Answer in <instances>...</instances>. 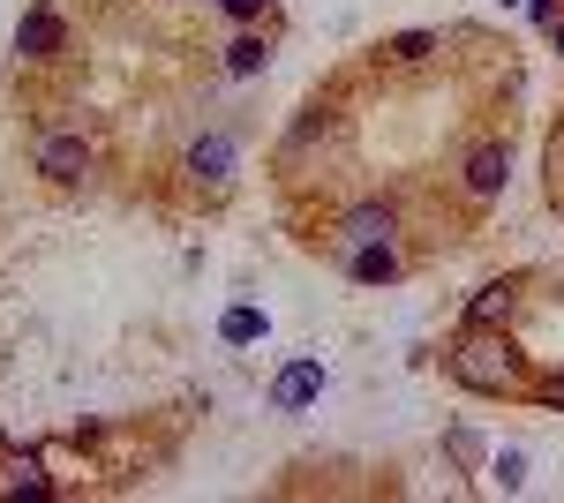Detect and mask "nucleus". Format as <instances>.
<instances>
[{
    "label": "nucleus",
    "mask_w": 564,
    "mask_h": 503,
    "mask_svg": "<svg viewBox=\"0 0 564 503\" xmlns=\"http://www.w3.org/2000/svg\"><path fill=\"white\" fill-rule=\"evenodd\" d=\"M452 376L475 383V391H512L520 383V361L505 338H489V324H467V338L452 346Z\"/></svg>",
    "instance_id": "f257e3e1"
},
{
    "label": "nucleus",
    "mask_w": 564,
    "mask_h": 503,
    "mask_svg": "<svg viewBox=\"0 0 564 503\" xmlns=\"http://www.w3.org/2000/svg\"><path fill=\"white\" fill-rule=\"evenodd\" d=\"M308 398H324V361H286L279 383H271V406L279 414H302Z\"/></svg>",
    "instance_id": "f03ea898"
},
{
    "label": "nucleus",
    "mask_w": 564,
    "mask_h": 503,
    "mask_svg": "<svg viewBox=\"0 0 564 503\" xmlns=\"http://www.w3.org/2000/svg\"><path fill=\"white\" fill-rule=\"evenodd\" d=\"M84 166H90L84 135H45L39 143V173H53V181H84Z\"/></svg>",
    "instance_id": "7ed1b4c3"
},
{
    "label": "nucleus",
    "mask_w": 564,
    "mask_h": 503,
    "mask_svg": "<svg viewBox=\"0 0 564 503\" xmlns=\"http://www.w3.org/2000/svg\"><path fill=\"white\" fill-rule=\"evenodd\" d=\"M188 181H196V188H226V181H234V143H226V135H204V143L188 151Z\"/></svg>",
    "instance_id": "20e7f679"
},
{
    "label": "nucleus",
    "mask_w": 564,
    "mask_h": 503,
    "mask_svg": "<svg viewBox=\"0 0 564 503\" xmlns=\"http://www.w3.org/2000/svg\"><path fill=\"white\" fill-rule=\"evenodd\" d=\"M354 278H361V286L399 278V249H391V241H361V249H354Z\"/></svg>",
    "instance_id": "39448f33"
},
{
    "label": "nucleus",
    "mask_w": 564,
    "mask_h": 503,
    "mask_svg": "<svg viewBox=\"0 0 564 503\" xmlns=\"http://www.w3.org/2000/svg\"><path fill=\"white\" fill-rule=\"evenodd\" d=\"M505 173H512V158H505L497 143H481L475 158H467V188H475V196H497V188H505Z\"/></svg>",
    "instance_id": "423d86ee"
},
{
    "label": "nucleus",
    "mask_w": 564,
    "mask_h": 503,
    "mask_svg": "<svg viewBox=\"0 0 564 503\" xmlns=\"http://www.w3.org/2000/svg\"><path fill=\"white\" fill-rule=\"evenodd\" d=\"M339 241H354V249H361V241H391V210H384V204H354Z\"/></svg>",
    "instance_id": "0eeeda50"
},
{
    "label": "nucleus",
    "mask_w": 564,
    "mask_h": 503,
    "mask_svg": "<svg viewBox=\"0 0 564 503\" xmlns=\"http://www.w3.org/2000/svg\"><path fill=\"white\" fill-rule=\"evenodd\" d=\"M61 45V15L39 8V15H23V31H15V53H53Z\"/></svg>",
    "instance_id": "6e6552de"
},
{
    "label": "nucleus",
    "mask_w": 564,
    "mask_h": 503,
    "mask_svg": "<svg viewBox=\"0 0 564 503\" xmlns=\"http://www.w3.org/2000/svg\"><path fill=\"white\" fill-rule=\"evenodd\" d=\"M218 338H226V346H257V338H263V308H226Z\"/></svg>",
    "instance_id": "1a4fd4ad"
},
{
    "label": "nucleus",
    "mask_w": 564,
    "mask_h": 503,
    "mask_svg": "<svg viewBox=\"0 0 564 503\" xmlns=\"http://www.w3.org/2000/svg\"><path fill=\"white\" fill-rule=\"evenodd\" d=\"M497 316H512V286H481L467 300V324H497Z\"/></svg>",
    "instance_id": "9d476101"
},
{
    "label": "nucleus",
    "mask_w": 564,
    "mask_h": 503,
    "mask_svg": "<svg viewBox=\"0 0 564 503\" xmlns=\"http://www.w3.org/2000/svg\"><path fill=\"white\" fill-rule=\"evenodd\" d=\"M263 61H271V53H263V39H241V45H226V68H234V76H257Z\"/></svg>",
    "instance_id": "9b49d317"
},
{
    "label": "nucleus",
    "mask_w": 564,
    "mask_h": 503,
    "mask_svg": "<svg viewBox=\"0 0 564 503\" xmlns=\"http://www.w3.org/2000/svg\"><path fill=\"white\" fill-rule=\"evenodd\" d=\"M384 53H391V61H430V53H436V39H430V31H406V39H391Z\"/></svg>",
    "instance_id": "f8f14e48"
},
{
    "label": "nucleus",
    "mask_w": 564,
    "mask_h": 503,
    "mask_svg": "<svg viewBox=\"0 0 564 503\" xmlns=\"http://www.w3.org/2000/svg\"><path fill=\"white\" fill-rule=\"evenodd\" d=\"M497 481H505V489H520V481H527V459H520V451H505V459H497Z\"/></svg>",
    "instance_id": "ddd939ff"
},
{
    "label": "nucleus",
    "mask_w": 564,
    "mask_h": 503,
    "mask_svg": "<svg viewBox=\"0 0 564 503\" xmlns=\"http://www.w3.org/2000/svg\"><path fill=\"white\" fill-rule=\"evenodd\" d=\"M226 15H241V23H249V15H263V0H226Z\"/></svg>",
    "instance_id": "4468645a"
},
{
    "label": "nucleus",
    "mask_w": 564,
    "mask_h": 503,
    "mask_svg": "<svg viewBox=\"0 0 564 503\" xmlns=\"http://www.w3.org/2000/svg\"><path fill=\"white\" fill-rule=\"evenodd\" d=\"M542 406H564V376H557V383H542Z\"/></svg>",
    "instance_id": "2eb2a0df"
},
{
    "label": "nucleus",
    "mask_w": 564,
    "mask_h": 503,
    "mask_svg": "<svg viewBox=\"0 0 564 503\" xmlns=\"http://www.w3.org/2000/svg\"><path fill=\"white\" fill-rule=\"evenodd\" d=\"M557 53H564V23H557Z\"/></svg>",
    "instance_id": "dca6fc26"
}]
</instances>
